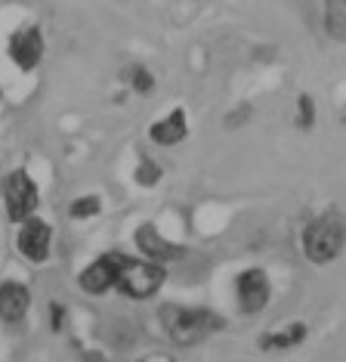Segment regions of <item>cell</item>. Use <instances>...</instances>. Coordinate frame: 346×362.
<instances>
[{
	"label": "cell",
	"mask_w": 346,
	"mask_h": 362,
	"mask_svg": "<svg viewBox=\"0 0 346 362\" xmlns=\"http://www.w3.org/2000/svg\"><path fill=\"white\" fill-rule=\"evenodd\" d=\"M343 242H346V226H343L340 214L331 211V214H325V217H318L316 223L306 229V235H303V251H306L309 260L328 263L340 254Z\"/></svg>",
	"instance_id": "cell-1"
},
{
	"label": "cell",
	"mask_w": 346,
	"mask_h": 362,
	"mask_svg": "<svg viewBox=\"0 0 346 362\" xmlns=\"http://www.w3.org/2000/svg\"><path fill=\"white\" fill-rule=\"evenodd\" d=\"M167 328L177 344L192 347V344H201L210 332H217L220 319L208 310H167Z\"/></svg>",
	"instance_id": "cell-2"
},
{
	"label": "cell",
	"mask_w": 346,
	"mask_h": 362,
	"mask_svg": "<svg viewBox=\"0 0 346 362\" xmlns=\"http://www.w3.org/2000/svg\"><path fill=\"white\" fill-rule=\"evenodd\" d=\"M161 282H164V273L155 263H127L124 260L121 276H118L121 291L130 294V298H148V294L158 291Z\"/></svg>",
	"instance_id": "cell-3"
},
{
	"label": "cell",
	"mask_w": 346,
	"mask_h": 362,
	"mask_svg": "<svg viewBox=\"0 0 346 362\" xmlns=\"http://www.w3.org/2000/svg\"><path fill=\"white\" fill-rule=\"evenodd\" d=\"M6 211H10L13 220H28L31 211H35L37 204V189L35 183L28 180L25 170H13L10 177H6Z\"/></svg>",
	"instance_id": "cell-4"
},
{
	"label": "cell",
	"mask_w": 346,
	"mask_h": 362,
	"mask_svg": "<svg viewBox=\"0 0 346 362\" xmlns=\"http://www.w3.org/2000/svg\"><path fill=\"white\" fill-rule=\"evenodd\" d=\"M121 267H124V257H118V254H105V257H99L96 263H90L84 273H80V288L90 291V294L109 291L112 285H118Z\"/></svg>",
	"instance_id": "cell-5"
},
{
	"label": "cell",
	"mask_w": 346,
	"mask_h": 362,
	"mask_svg": "<svg viewBox=\"0 0 346 362\" xmlns=\"http://www.w3.org/2000/svg\"><path fill=\"white\" fill-rule=\"evenodd\" d=\"M40 53H44V40H40L37 28H22L10 37V56L19 69H35L40 62Z\"/></svg>",
	"instance_id": "cell-6"
},
{
	"label": "cell",
	"mask_w": 346,
	"mask_h": 362,
	"mask_svg": "<svg viewBox=\"0 0 346 362\" xmlns=\"http://www.w3.org/2000/svg\"><path fill=\"white\" fill-rule=\"evenodd\" d=\"M238 298H241V307L247 313L263 310V303L269 298V282L260 269H247V273L238 276Z\"/></svg>",
	"instance_id": "cell-7"
},
{
	"label": "cell",
	"mask_w": 346,
	"mask_h": 362,
	"mask_svg": "<svg viewBox=\"0 0 346 362\" xmlns=\"http://www.w3.org/2000/svg\"><path fill=\"white\" fill-rule=\"evenodd\" d=\"M19 251L28 260H44L49 254V226L44 220H25L19 233Z\"/></svg>",
	"instance_id": "cell-8"
},
{
	"label": "cell",
	"mask_w": 346,
	"mask_h": 362,
	"mask_svg": "<svg viewBox=\"0 0 346 362\" xmlns=\"http://www.w3.org/2000/svg\"><path fill=\"white\" fill-rule=\"evenodd\" d=\"M28 291L16 282L0 285V319L4 322H19V319L28 313Z\"/></svg>",
	"instance_id": "cell-9"
},
{
	"label": "cell",
	"mask_w": 346,
	"mask_h": 362,
	"mask_svg": "<svg viewBox=\"0 0 346 362\" xmlns=\"http://www.w3.org/2000/svg\"><path fill=\"white\" fill-rule=\"evenodd\" d=\"M136 242H139V251H143L145 257H152V260H177L179 254H183V248L170 245L167 238L158 235L152 226H143V229H139Z\"/></svg>",
	"instance_id": "cell-10"
},
{
	"label": "cell",
	"mask_w": 346,
	"mask_h": 362,
	"mask_svg": "<svg viewBox=\"0 0 346 362\" xmlns=\"http://www.w3.org/2000/svg\"><path fill=\"white\" fill-rule=\"evenodd\" d=\"M183 136H186V115L183 112H170V118H164L152 127V139L161 146H173Z\"/></svg>",
	"instance_id": "cell-11"
},
{
	"label": "cell",
	"mask_w": 346,
	"mask_h": 362,
	"mask_svg": "<svg viewBox=\"0 0 346 362\" xmlns=\"http://www.w3.org/2000/svg\"><path fill=\"white\" fill-rule=\"evenodd\" d=\"M325 25L331 37L346 40V0H325Z\"/></svg>",
	"instance_id": "cell-12"
},
{
	"label": "cell",
	"mask_w": 346,
	"mask_h": 362,
	"mask_svg": "<svg viewBox=\"0 0 346 362\" xmlns=\"http://www.w3.org/2000/svg\"><path fill=\"white\" fill-rule=\"evenodd\" d=\"M303 334H306V328L300 322H294L287 332H275V334L263 337V350H287V347H294V344H300Z\"/></svg>",
	"instance_id": "cell-13"
},
{
	"label": "cell",
	"mask_w": 346,
	"mask_h": 362,
	"mask_svg": "<svg viewBox=\"0 0 346 362\" xmlns=\"http://www.w3.org/2000/svg\"><path fill=\"white\" fill-rule=\"evenodd\" d=\"M99 211V199H80L71 204V217H90Z\"/></svg>",
	"instance_id": "cell-14"
},
{
	"label": "cell",
	"mask_w": 346,
	"mask_h": 362,
	"mask_svg": "<svg viewBox=\"0 0 346 362\" xmlns=\"http://www.w3.org/2000/svg\"><path fill=\"white\" fill-rule=\"evenodd\" d=\"M130 81H133L136 90H148V87H152V75H148L145 69H133V71H130Z\"/></svg>",
	"instance_id": "cell-15"
},
{
	"label": "cell",
	"mask_w": 346,
	"mask_h": 362,
	"mask_svg": "<svg viewBox=\"0 0 346 362\" xmlns=\"http://www.w3.org/2000/svg\"><path fill=\"white\" fill-rule=\"evenodd\" d=\"M300 118H303V124H312V100H309V96H303V100H300Z\"/></svg>",
	"instance_id": "cell-16"
}]
</instances>
